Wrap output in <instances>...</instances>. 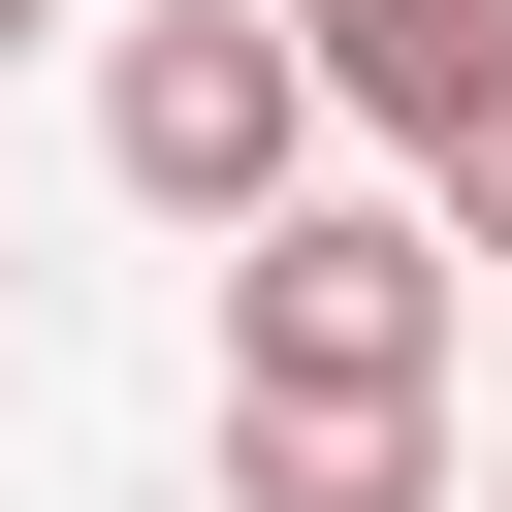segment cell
I'll return each instance as SVG.
<instances>
[{
  "mask_svg": "<svg viewBox=\"0 0 512 512\" xmlns=\"http://www.w3.org/2000/svg\"><path fill=\"white\" fill-rule=\"evenodd\" d=\"M416 192H448V256H512V96H480V128H416Z\"/></svg>",
  "mask_w": 512,
  "mask_h": 512,
  "instance_id": "cell-5",
  "label": "cell"
},
{
  "mask_svg": "<svg viewBox=\"0 0 512 512\" xmlns=\"http://www.w3.org/2000/svg\"><path fill=\"white\" fill-rule=\"evenodd\" d=\"M224 512H448L416 384H224Z\"/></svg>",
  "mask_w": 512,
  "mask_h": 512,
  "instance_id": "cell-3",
  "label": "cell"
},
{
  "mask_svg": "<svg viewBox=\"0 0 512 512\" xmlns=\"http://www.w3.org/2000/svg\"><path fill=\"white\" fill-rule=\"evenodd\" d=\"M0 32H32V0H0Z\"/></svg>",
  "mask_w": 512,
  "mask_h": 512,
  "instance_id": "cell-6",
  "label": "cell"
},
{
  "mask_svg": "<svg viewBox=\"0 0 512 512\" xmlns=\"http://www.w3.org/2000/svg\"><path fill=\"white\" fill-rule=\"evenodd\" d=\"M224 384H448V192H416V224L256 192V224H224Z\"/></svg>",
  "mask_w": 512,
  "mask_h": 512,
  "instance_id": "cell-2",
  "label": "cell"
},
{
  "mask_svg": "<svg viewBox=\"0 0 512 512\" xmlns=\"http://www.w3.org/2000/svg\"><path fill=\"white\" fill-rule=\"evenodd\" d=\"M320 128H352V96H320V32H288V0H128V32H96V160H128L160 224L320 192Z\"/></svg>",
  "mask_w": 512,
  "mask_h": 512,
  "instance_id": "cell-1",
  "label": "cell"
},
{
  "mask_svg": "<svg viewBox=\"0 0 512 512\" xmlns=\"http://www.w3.org/2000/svg\"><path fill=\"white\" fill-rule=\"evenodd\" d=\"M288 32H320L352 128H480V96H512V0H288Z\"/></svg>",
  "mask_w": 512,
  "mask_h": 512,
  "instance_id": "cell-4",
  "label": "cell"
}]
</instances>
